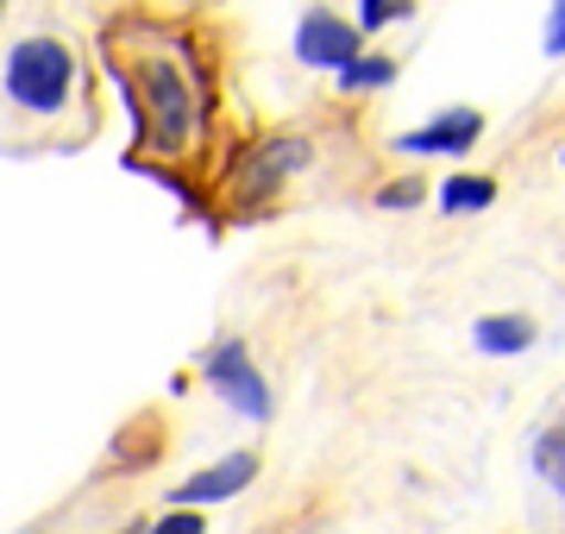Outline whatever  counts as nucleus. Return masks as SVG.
Here are the masks:
<instances>
[{
  "mask_svg": "<svg viewBox=\"0 0 565 534\" xmlns=\"http://www.w3.org/2000/svg\"><path fill=\"white\" fill-rule=\"evenodd\" d=\"M364 51L359 25L340 20L333 7H308L302 20H296V57L308 63V70H327V76H340L345 63Z\"/></svg>",
  "mask_w": 565,
  "mask_h": 534,
  "instance_id": "obj_5",
  "label": "nucleus"
},
{
  "mask_svg": "<svg viewBox=\"0 0 565 534\" xmlns=\"http://www.w3.org/2000/svg\"><path fill=\"white\" fill-rule=\"evenodd\" d=\"M434 202H440L446 214H484V207H497V177H478V170H452V177L434 189Z\"/></svg>",
  "mask_w": 565,
  "mask_h": 534,
  "instance_id": "obj_9",
  "label": "nucleus"
},
{
  "mask_svg": "<svg viewBox=\"0 0 565 534\" xmlns=\"http://www.w3.org/2000/svg\"><path fill=\"white\" fill-rule=\"evenodd\" d=\"M145 534H207V522H202V510H170L163 522H151Z\"/></svg>",
  "mask_w": 565,
  "mask_h": 534,
  "instance_id": "obj_14",
  "label": "nucleus"
},
{
  "mask_svg": "<svg viewBox=\"0 0 565 534\" xmlns=\"http://www.w3.org/2000/svg\"><path fill=\"white\" fill-rule=\"evenodd\" d=\"M252 478H258V452H226V459H214L207 472L182 478L177 491H170V503H177V510H207V503H226V496H239Z\"/></svg>",
  "mask_w": 565,
  "mask_h": 534,
  "instance_id": "obj_7",
  "label": "nucleus"
},
{
  "mask_svg": "<svg viewBox=\"0 0 565 534\" xmlns=\"http://www.w3.org/2000/svg\"><path fill=\"white\" fill-rule=\"evenodd\" d=\"M478 139H484V114H478V107H440L434 120L396 132L390 145L408 151V158H465Z\"/></svg>",
  "mask_w": 565,
  "mask_h": 534,
  "instance_id": "obj_6",
  "label": "nucleus"
},
{
  "mask_svg": "<svg viewBox=\"0 0 565 534\" xmlns=\"http://www.w3.org/2000/svg\"><path fill=\"white\" fill-rule=\"evenodd\" d=\"M107 76L126 88L139 145L151 151V170L189 164L207 145V114H214V88H207V63L195 32L158 13H120L107 25Z\"/></svg>",
  "mask_w": 565,
  "mask_h": 534,
  "instance_id": "obj_1",
  "label": "nucleus"
},
{
  "mask_svg": "<svg viewBox=\"0 0 565 534\" xmlns=\"http://www.w3.org/2000/svg\"><path fill=\"white\" fill-rule=\"evenodd\" d=\"M333 83L345 88V95H377V88L396 83V57H377V51H359V57L345 63Z\"/></svg>",
  "mask_w": 565,
  "mask_h": 534,
  "instance_id": "obj_10",
  "label": "nucleus"
},
{
  "mask_svg": "<svg viewBox=\"0 0 565 534\" xmlns=\"http://www.w3.org/2000/svg\"><path fill=\"white\" fill-rule=\"evenodd\" d=\"M534 472H541V484H553V491L565 484V428L559 421L534 434Z\"/></svg>",
  "mask_w": 565,
  "mask_h": 534,
  "instance_id": "obj_11",
  "label": "nucleus"
},
{
  "mask_svg": "<svg viewBox=\"0 0 565 534\" xmlns=\"http://www.w3.org/2000/svg\"><path fill=\"white\" fill-rule=\"evenodd\" d=\"M415 202H427V183H422V177H403V183H384V189H377V207H415Z\"/></svg>",
  "mask_w": 565,
  "mask_h": 534,
  "instance_id": "obj_13",
  "label": "nucleus"
},
{
  "mask_svg": "<svg viewBox=\"0 0 565 534\" xmlns=\"http://www.w3.org/2000/svg\"><path fill=\"white\" fill-rule=\"evenodd\" d=\"M0 107L63 132V145H76L95 126V95H88V70H82L76 44L57 32L13 39L0 51Z\"/></svg>",
  "mask_w": 565,
  "mask_h": 534,
  "instance_id": "obj_2",
  "label": "nucleus"
},
{
  "mask_svg": "<svg viewBox=\"0 0 565 534\" xmlns=\"http://www.w3.org/2000/svg\"><path fill=\"white\" fill-rule=\"evenodd\" d=\"M0 13H7V0H0Z\"/></svg>",
  "mask_w": 565,
  "mask_h": 534,
  "instance_id": "obj_16",
  "label": "nucleus"
},
{
  "mask_svg": "<svg viewBox=\"0 0 565 534\" xmlns=\"http://www.w3.org/2000/svg\"><path fill=\"white\" fill-rule=\"evenodd\" d=\"M202 377L239 415H252V421H270V409H277V403H270V384H264V371L252 365V346H245V340H214V346L202 352Z\"/></svg>",
  "mask_w": 565,
  "mask_h": 534,
  "instance_id": "obj_4",
  "label": "nucleus"
},
{
  "mask_svg": "<svg viewBox=\"0 0 565 534\" xmlns=\"http://www.w3.org/2000/svg\"><path fill=\"white\" fill-rule=\"evenodd\" d=\"M7 7H13V0H7Z\"/></svg>",
  "mask_w": 565,
  "mask_h": 534,
  "instance_id": "obj_17",
  "label": "nucleus"
},
{
  "mask_svg": "<svg viewBox=\"0 0 565 534\" xmlns=\"http://www.w3.org/2000/svg\"><path fill=\"white\" fill-rule=\"evenodd\" d=\"M415 13V0H359V39H371V32H384V25H396V20H408Z\"/></svg>",
  "mask_w": 565,
  "mask_h": 534,
  "instance_id": "obj_12",
  "label": "nucleus"
},
{
  "mask_svg": "<svg viewBox=\"0 0 565 534\" xmlns=\"http://www.w3.org/2000/svg\"><path fill=\"white\" fill-rule=\"evenodd\" d=\"M534 340H541V328H534L527 314H484V321L471 328V346L484 352V359H522Z\"/></svg>",
  "mask_w": 565,
  "mask_h": 534,
  "instance_id": "obj_8",
  "label": "nucleus"
},
{
  "mask_svg": "<svg viewBox=\"0 0 565 534\" xmlns=\"http://www.w3.org/2000/svg\"><path fill=\"white\" fill-rule=\"evenodd\" d=\"M308 158H315L308 132H264V139H252L239 151V164H233V177H226V195H233L239 207L264 202V195H277V189L296 183V177L308 170Z\"/></svg>",
  "mask_w": 565,
  "mask_h": 534,
  "instance_id": "obj_3",
  "label": "nucleus"
},
{
  "mask_svg": "<svg viewBox=\"0 0 565 534\" xmlns=\"http://www.w3.org/2000/svg\"><path fill=\"white\" fill-rule=\"evenodd\" d=\"M541 51H546V57H559V51H565V0H553V7H546V39H541Z\"/></svg>",
  "mask_w": 565,
  "mask_h": 534,
  "instance_id": "obj_15",
  "label": "nucleus"
}]
</instances>
